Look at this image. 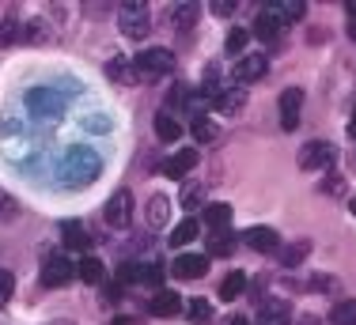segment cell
<instances>
[{
    "mask_svg": "<svg viewBox=\"0 0 356 325\" xmlns=\"http://www.w3.org/2000/svg\"><path fill=\"white\" fill-rule=\"evenodd\" d=\"M182 310H186V299L175 295V292H163V288L148 299V314H156V318H175V314H182Z\"/></svg>",
    "mask_w": 356,
    "mask_h": 325,
    "instance_id": "cell-12",
    "label": "cell"
},
{
    "mask_svg": "<svg viewBox=\"0 0 356 325\" xmlns=\"http://www.w3.org/2000/svg\"><path fill=\"white\" fill-rule=\"evenodd\" d=\"M12 292H15V276H12V269H0V306H8Z\"/></svg>",
    "mask_w": 356,
    "mask_h": 325,
    "instance_id": "cell-36",
    "label": "cell"
},
{
    "mask_svg": "<svg viewBox=\"0 0 356 325\" xmlns=\"http://www.w3.org/2000/svg\"><path fill=\"white\" fill-rule=\"evenodd\" d=\"M110 325H137V322H133V318H114Z\"/></svg>",
    "mask_w": 356,
    "mask_h": 325,
    "instance_id": "cell-43",
    "label": "cell"
},
{
    "mask_svg": "<svg viewBox=\"0 0 356 325\" xmlns=\"http://www.w3.org/2000/svg\"><path fill=\"white\" fill-rule=\"evenodd\" d=\"M72 269H76V276H80L83 284H103V261L91 258V253H83L80 265H72Z\"/></svg>",
    "mask_w": 356,
    "mask_h": 325,
    "instance_id": "cell-21",
    "label": "cell"
},
{
    "mask_svg": "<svg viewBox=\"0 0 356 325\" xmlns=\"http://www.w3.org/2000/svg\"><path fill=\"white\" fill-rule=\"evenodd\" d=\"M197 235H201V224L190 216V219H182V224H178V227L171 231V246H190Z\"/></svg>",
    "mask_w": 356,
    "mask_h": 325,
    "instance_id": "cell-26",
    "label": "cell"
},
{
    "mask_svg": "<svg viewBox=\"0 0 356 325\" xmlns=\"http://www.w3.org/2000/svg\"><path fill=\"white\" fill-rule=\"evenodd\" d=\"M103 219H106V227H114V231H125V227H129V224H133V193H129V190H118V193L106 201Z\"/></svg>",
    "mask_w": 356,
    "mask_h": 325,
    "instance_id": "cell-5",
    "label": "cell"
},
{
    "mask_svg": "<svg viewBox=\"0 0 356 325\" xmlns=\"http://www.w3.org/2000/svg\"><path fill=\"white\" fill-rule=\"evenodd\" d=\"M65 102H69V99H65L57 88H35L27 95V106H31V114H35V117H61L65 114Z\"/></svg>",
    "mask_w": 356,
    "mask_h": 325,
    "instance_id": "cell-4",
    "label": "cell"
},
{
    "mask_svg": "<svg viewBox=\"0 0 356 325\" xmlns=\"http://www.w3.org/2000/svg\"><path fill=\"white\" fill-rule=\"evenodd\" d=\"M118 27H122V34H125V38H133V42L148 38L152 8L144 4V0H129V4H122V8H118Z\"/></svg>",
    "mask_w": 356,
    "mask_h": 325,
    "instance_id": "cell-3",
    "label": "cell"
},
{
    "mask_svg": "<svg viewBox=\"0 0 356 325\" xmlns=\"http://www.w3.org/2000/svg\"><path fill=\"white\" fill-rule=\"evenodd\" d=\"M57 174H61L65 190H83V185H91L99 174H103V159H99L95 148H83V144H76V148L65 151Z\"/></svg>",
    "mask_w": 356,
    "mask_h": 325,
    "instance_id": "cell-1",
    "label": "cell"
},
{
    "mask_svg": "<svg viewBox=\"0 0 356 325\" xmlns=\"http://www.w3.org/2000/svg\"><path fill=\"white\" fill-rule=\"evenodd\" d=\"M277 12H281L284 27H288V23H296V19L307 15V4H303V0H284V4H277Z\"/></svg>",
    "mask_w": 356,
    "mask_h": 325,
    "instance_id": "cell-32",
    "label": "cell"
},
{
    "mask_svg": "<svg viewBox=\"0 0 356 325\" xmlns=\"http://www.w3.org/2000/svg\"><path fill=\"white\" fill-rule=\"evenodd\" d=\"M144 219H148L152 231H163L171 224V201H167V197H152L148 208H144Z\"/></svg>",
    "mask_w": 356,
    "mask_h": 325,
    "instance_id": "cell-19",
    "label": "cell"
},
{
    "mask_svg": "<svg viewBox=\"0 0 356 325\" xmlns=\"http://www.w3.org/2000/svg\"><path fill=\"white\" fill-rule=\"evenodd\" d=\"M232 204H224V201H216V204H205V227L209 231H227L232 227Z\"/></svg>",
    "mask_w": 356,
    "mask_h": 325,
    "instance_id": "cell-20",
    "label": "cell"
},
{
    "mask_svg": "<svg viewBox=\"0 0 356 325\" xmlns=\"http://www.w3.org/2000/svg\"><path fill=\"white\" fill-rule=\"evenodd\" d=\"M209 272V258L205 253H178V258L171 261V276L178 280H197Z\"/></svg>",
    "mask_w": 356,
    "mask_h": 325,
    "instance_id": "cell-10",
    "label": "cell"
},
{
    "mask_svg": "<svg viewBox=\"0 0 356 325\" xmlns=\"http://www.w3.org/2000/svg\"><path fill=\"white\" fill-rule=\"evenodd\" d=\"M72 276H76L72 261L61 258V253H54V258L42 261V288H65Z\"/></svg>",
    "mask_w": 356,
    "mask_h": 325,
    "instance_id": "cell-7",
    "label": "cell"
},
{
    "mask_svg": "<svg viewBox=\"0 0 356 325\" xmlns=\"http://www.w3.org/2000/svg\"><path fill=\"white\" fill-rule=\"evenodd\" d=\"M182 99H186V88H175L171 95H167V106H178V102H182Z\"/></svg>",
    "mask_w": 356,
    "mask_h": 325,
    "instance_id": "cell-41",
    "label": "cell"
},
{
    "mask_svg": "<svg viewBox=\"0 0 356 325\" xmlns=\"http://www.w3.org/2000/svg\"><path fill=\"white\" fill-rule=\"evenodd\" d=\"M213 12H216V15H224V19H227V15H235V4H224V0H220V4H213Z\"/></svg>",
    "mask_w": 356,
    "mask_h": 325,
    "instance_id": "cell-40",
    "label": "cell"
},
{
    "mask_svg": "<svg viewBox=\"0 0 356 325\" xmlns=\"http://www.w3.org/2000/svg\"><path fill=\"white\" fill-rule=\"evenodd\" d=\"M247 42H250V31H243V27H232V31H227V38H224V49H227V53H235V57H243V49H247Z\"/></svg>",
    "mask_w": 356,
    "mask_h": 325,
    "instance_id": "cell-30",
    "label": "cell"
},
{
    "mask_svg": "<svg viewBox=\"0 0 356 325\" xmlns=\"http://www.w3.org/2000/svg\"><path fill=\"white\" fill-rule=\"evenodd\" d=\"M137 284H148V288H156V292H159V284H163V269H159V265H140V269H137Z\"/></svg>",
    "mask_w": 356,
    "mask_h": 325,
    "instance_id": "cell-34",
    "label": "cell"
},
{
    "mask_svg": "<svg viewBox=\"0 0 356 325\" xmlns=\"http://www.w3.org/2000/svg\"><path fill=\"white\" fill-rule=\"evenodd\" d=\"M235 250V238L227 235V231H213V238H209V253L205 258H232Z\"/></svg>",
    "mask_w": 356,
    "mask_h": 325,
    "instance_id": "cell-24",
    "label": "cell"
},
{
    "mask_svg": "<svg viewBox=\"0 0 356 325\" xmlns=\"http://www.w3.org/2000/svg\"><path fill=\"white\" fill-rule=\"evenodd\" d=\"M322 190H326V193H341V174H334V170H330L326 182H322Z\"/></svg>",
    "mask_w": 356,
    "mask_h": 325,
    "instance_id": "cell-39",
    "label": "cell"
},
{
    "mask_svg": "<svg viewBox=\"0 0 356 325\" xmlns=\"http://www.w3.org/2000/svg\"><path fill=\"white\" fill-rule=\"evenodd\" d=\"M186 314H190L193 325H209L213 322V303H205V299H190V303H186Z\"/></svg>",
    "mask_w": 356,
    "mask_h": 325,
    "instance_id": "cell-28",
    "label": "cell"
},
{
    "mask_svg": "<svg viewBox=\"0 0 356 325\" xmlns=\"http://www.w3.org/2000/svg\"><path fill=\"white\" fill-rule=\"evenodd\" d=\"M129 68H133V80H140V83H156V80H163V76H171L175 57H171V49L152 46V49H140V53L129 61Z\"/></svg>",
    "mask_w": 356,
    "mask_h": 325,
    "instance_id": "cell-2",
    "label": "cell"
},
{
    "mask_svg": "<svg viewBox=\"0 0 356 325\" xmlns=\"http://www.w3.org/2000/svg\"><path fill=\"white\" fill-rule=\"evenodd\" d=\"M197 15H201L197 4H178L175 8V27H178V34H190L193 23H197Z\"/></svg>",
    "mask_w": 356,
    "mask_h": 325,
    "instance_id": "cell-27",
    "label": "cell"
},
{
    "mask_svg": "<svg viewBox=\"0 0 356 325\" xmlns=\"http://www.w3.org/2000/svg\"><path fill=\"white\" fill-rule=\"evenodd\" d=\"M213 106L220 110V114H239V110L247 106V91H243V88H220L216 99H213Z\"/></svg>",
    "mask_w": 356,
    "mask_h": 325,
    "instance_id": "cell-18",
    "label": "cell"
},
{
    "mask_svg": "<svg viewBox=\"0 0 356 325\" xmlns=\"http://www.w3.org/2000/svg\"><path fill=\"white\" fill-rule=\"evenodd\" d=\"M254 38L258 42H277L284 34V19H281V12H277V4H266L258 12V19H254Z\"/></svg>",
    "mask_w": 356,
    "mask_h": 325,
    "instance_id": "cell-6",
    "label": "cell"
},
{
    "mask_svg": "<svg viewBox=\"0 0 356 325\" xmlns=\"http://www.w3.org/2000/svg\"><path fill=\"white\" fill-rule=\"evenodd\" d=\"M266 72H269V61L261 53H243L239 61H235V68H232V80L235 83H254V80H261Z\"/></svg>",
    "mask_w": 356,
    "mask_h": 325,
    "instance_id": "cell-8",
    "label": "cell"
},
{
    "mask_svg": "<svg viewBox=\"0 0 356 325\" xmlns=\"http://www.w3.org/2000/svg\"><path fill=\"white\" fill-rule=\"evenodd\" d=\"M190 133H193V140H197V144H213L216 140V125L209 122V117H197V122L190 125Z\"/></svg>",
    "mask_w": 356,
    "mask_h": 325,
    "instance_id": "cell-33",
    "label": "cell"
},
{
    "mask_svg": "<svg viewBox=\"0 0 356 325\" xmlns=\"http://www.w3.org/2000/svg\"><path fill=\"white\" fill-rule=\"evenodd\" d=\"M349 38L356 42V19H349Z\"/></svg>",
    "mask_w": 356,
    "mask_h": 325,
    "instance_id": "cell-44",
    "label": "cell"
},
{
    "mask_svg": "<svg viewBox=\"0 0 356 325\" xmlns=\"http://www.w3.org/2000/svg\"><path fill=\"white\" fill-rule=\"evenodd\" d=\"M281 129H300V114H303V88H288L281 95Z\"/></svg>",
    "mask_w": 356,
    "mask_h": 325,
    "instance_id": "cell-9",
    "label": "cell"
},
{
    "mask_svg": "<svg viewBox=\"0 0 356 325\" xmlns=\"http://www.w3.org/2000/svg\"><path fill=\"white\" fill-rule=\"evenodd\" d=\"M243 238H247V246L254 253H277L281 250V235H277L273 227H250Z\"/></svg>",
    "mask_w": 356,
    "mask_h": 325,
    "instance_id": "cell-15",
    "label": "cell"
},
{
    "mask_svg": "<svg viewBox=\"0 0 356 325\" xmlns=\"http://www.w3.org/2000/svg\"><path fill=\"white\" fill-rule=\"evenodd\" d=\"M19 38H23L19 19H12V15H8V19H0V49H4V46H15Z\"/></svg>",
    "mask_w": 356,
    "mask_h": 325,
    "instance_id": "cell-31",
    "label": "cell"
},
{
    "mask_svg": "<svg viewBox=\"0 0 356 325\" xmlns=\"http://www.w3.org/2000/svg\"><path fill=\"white\" fill-rule=\"evenodd\" d=\"M57 325H65V322H57Z\"/></svg>",
    "mask_w": 356,
    "mask_h": 325,
    "instance_id": "cell-47",
    "label": "cell"
},
{
    "mask_svg": "<svg viewBox=\"0 0 356 325\" xmlns=\"http://www.w3.org/2000/svg\"><path fill=\"white\" fill-rule=\"evenodd\" d=\"M243 292H247V272L232 269L224 280H220V299H227V303H232V299H239Z\"/></svg>",
    "mask_w": 356,
    "mask_h": 325,
    "instance_id": "cell-22",
    "label": "cell"
},
{
    "mask_svg": "<svg viewBox=\"0 0 356 325\" xmlns=\"http://www.w3.org/2000/svg\"><path fill=\"white\" fill-rule=\"evenodd\" d=\"M307 253H311V238H296V242L277 250V258H281V269H300L307 261Z\"/></svg>",
    "mask_w": 356,
    "mask_h": 325,
    "instance_id": "cell-17",
    "label": "cell"
},
{
    "mask_svg": "<svg viewBox=\"0 0 356 325\" xmlns=\"http://www.w3.org/2000/svg\"><path fill=\"white\" fill-rule=\"evenodd\" d=\"M232 325H250L247 318H243V314H239V318H232Z\"/></svg>",
    "mask_w": 356,
    "mask_h": 325,
    "instance_id": "cell-45",
    "label": "cell"
},
{
    "mask_svg": "<svg viewBox=\"0 0 356 325\" xmlns=\"http://www.w3.org/2000/svg\"><path fill=\"white\" fill-rule=\"evenodd\" d=\"M201 201H205V182H190L182 190V208H201Z\"/></svg>",
    "mask_w": 356,
    "mask_h": 325,
    "instance_id": "cell-35",
    "label": "cell"
},
{
    "mask_svg": "<svg viewBox=\"0 0 356 325\" xmlns=\"http://www.w3.org/2000/svg\"><path fill=\"white\" fill-rule=\"evenodd\" d=\"M349 136L356 140V110H353V117H349Z\"/></svg>",
    "mask_w": 356,
    "mask_h": 325,
    "instance_id": "cell-42",
    "label": "cell"
},
{
    "mask_svg": "<svg viewBox=\"0 0 356 325\" xmlns=\"http://www.w3.org/2000/svg\"><path fill=\"white\" fill-rule=\"evenodd\" d=\"M288 322H292V306L284 299H261L258 325H288Z\"/></svg>",
    "mask_w": 356,
    "mask_h": 325,
    "instance_id": "cell-14",
    "label": "cell"
},
{
    "mask_svg": "<svg viewBox=\"0 0 356 325\" xmlns=\"http://www.w3.org/2000/svg\"><path fill=\"white\" fill-rule=\"evenodd\" d=\"M330 322L334 325H356V299H341V303L334 306V314H330Z\"/></svg>",
    "mask_w": 356,
    "mask_h": 325,
    "instance_id": "cell-29",
    "label": "cell"
},
{
    "mask_svg": "<svg viewBox=\"0 0 356 325\" xmlns=\"http://www.w3.org/2000/svg\"><path fill=\"white\" fill-rule=\"evenodd\" d=\"M61 242H65V250H72V253H88L91 235H88V227H83L80 219H65L61 224Z\"/></svg>",
    "mask_w": 356,
    "mask_h": 325,
    "instance_id": "cell-13",
    "label": "cell"
},
{
    "mask_svg": "<svg viewBox=\"0 0 356 325\" xmlns=\"http://www.w3.org/2000/svg\"><path fill=\"white\" fill-rule=\"evenodd\" d=\"M197 159H201L197 148H182V151H175V156L163 162V174L167 178H186L193 167H197Z\"/></svg>",
    "mask_w": 356,
    "mask_h": 325,
    "instance_id": "cell-16",
    "label": "cell"
},
{
    "mask_svg": "<svg viewBox=\"0 0 356 325\" xmlns=\"http://www.w3.org/2000/svg\"><path fill=\"white\" fill-rule=\"evenodd\" d=\"M106 76H110V80H118V83H125V88L137 83V80H133V68H129V57H110V61H106Z\"/></svg>",
    "mask_w": 356,
    "mask_h": 325,
    "instance_id": "cell-25",
    "label": "cell"
},
{
    "mask_svg": "<svg viewBox=\"0 0 356 325\" xmlns=\"http://www.w3.org/2000/svg\"><path fill=\"white\" fill-rule=\"evenodd\" d=\"M330 159H334V148H330L326 140H307L300 148V167L303 170H322V167H330Z\"/></svg>",
    "mask_w": 356,
    "mask_h": 325,
    "instance_id": "cell-11",
    "label": "cell"
},
{
    "mask_svg": "<svg viewBox=\"0 0 356 325\" xmlns=\"http://www.w3.org/2000/svg\"><path fill=\"white\" fill-rule=\"evenodd\" d=\"M114 303H122V284H106L103 288V306H114Z\"/></svg>",
    "mask_w": 356,
    "mask_h": 325,
    "instance_id": "cell-37",
    "label": "cell"
},
{
    "mask_svg": "<svg viewBox=\"0 0 356 325\" xmlns=\"http://www.w3.org/2000/svg\"><path fill=\"white\" fill-rule=\"evenodd\" d=\"M349 208H353V216H356V197H353V201H349Z\"/></svg>",
    "mask_w": 356,
    "mask_h": 325,
    "instance_id": "cell-46",
    "label": "cell"
},
{
    "mask_svg": "<svg viewBox=\"0 0 356 325\" xmlns=\"http://www.w3.org/2000/svg\"><path fill=\"white\" fill-rule=\"evenodd\" d=\"M156 136H159L163 144H175L178 136H182V125H178L175 117L167 114V110H159V114H156Z\"/></svg>",
    "mask_w": 356,
    "mask_h": 325,
    "instance_id": "cell-23",
    "label": "cell"
},
{
    "mask_svg": "<svg viewBox=\"0 0 356 325\" xmlns=\"http://www.w3.org/2000/svg\"><path fill=\"white\" fill-rule=\"evenodd\" d=\"M12 216H15V201L0 190V219H12Z\"/></svg>",
    "mask_w": 356,
    "mask_h": 325,
    "instance_id": "cell-38",
    "label": "cell"
}]
</instances>
